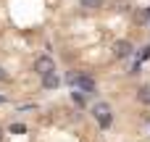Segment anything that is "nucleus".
I'll list each match as a JSON object with an SVG mask.
<instances>
[{
    "label": "nucleus",
    "mask_w": 150,
    "mask_h": 142,
    "mask_svg": "<svg viewBox=\"0 0 150 142\" xmlns=\"http://www.w3.org/2000/svg\"><path fill=\"white\" fill-rule=\"evenodd\" d=\"M92 116L98 119L100 129H108V126L113 124V113H111V105H108V103H98V105L92 108Z\"/></svg>",
    "instance_id": "obj_1"
},
{
    "label": "nucleus",
    "mask_w": 150,
    "mask_h": 142,
    "mask_svg": "<svg viewBox=\"0 0 150 142\" xmlns=\"http://www.w3.org/2000/svg\"><path fill=\"white\" fill-rule=\"evenodd\" d=\"M34 71H37L40 76H47V74H55V61H53L50 55H40V58L34 61Z\"/></svg>",
    "instance_id": "obj_2"
},
{
    "label": "nucleus",
    "mask_w": 150,
    "mask_h": 142,
    "mask_svg": "<svg viewBox=\"0 0 150 142\" xmlns=\"http://www.w3.org/2000/svg\"><path fill=\"white\" fill-rule=\"evenodd\" d=\"M132 53H134V47H132L129 40H116L113 42V58H129Z\"/></svg>",
    "instance_id": "obj_3"
},
{
    "label": "nucleus",
    "mask_w": 150,
    "mask_h": 142,
    "mask_svg": "<svg viewBox=\"0 0 150 142\" xmlns=\"http://www.w3.org/2000/svg\"><path fill=\"white\" fill-rule=\"evenodd\" d=\"M76 87H79L82 92H87V95H95V79L87 76V74H79V76H76Z\"/></svg>",
    "instance_id": "obj_4"
},
{
    "label": "nucleus",
    "mask_w": 150,
    "mask_h": 142,
    "mask_svg": "<svg viewBox=\"0 0 150 142\" xmlns=\"http://www.w3.org/2000/svg\"><path fill=\"white\" fill-rule=\"evenodd\" d=\"M58 84H61L58 74H47V76H42V87H45V90H55Z\"/></svg>",
    "instance_id": "obj_5"
},
{
    "label": "nucleus",
    "mask_w": 150,
    "mask_h": 142,
    "mask_svg": "<svg viewBox=\"0 0 150 142\" xmlns=\"http://www.w3.org/2000/svg\"><path fill=\"white\" fill-rule=\"evenodd\" d=\"M137 100H140L142 105H150V84H142V87L137 90Z\"/></svg>",
    "instance_id": "obj_6"
},
{
    "label": "nucleus",
    "mask_w": 150,
    "mask_h": 142,
    "mask_svg": "<svg viewBox=\"0 0 150 142\" xmlns=\"http://www.w3.org/2000/svg\"><path fill=\"white\" fill-rule=\"evenodd\" d=\"M79 5L87 8V11H98V8L103 5V0H79Z\"/></svg>",
    "instance_id": "obj_7"
},
{
    "label": "nucleus",
    "mask_w": 150,
    "mask_h": 142,
    "mask_svg": "<svg viewBox=\"0 0 150 142\" xmlns=\"http://www.w3.org/2000/svg\"><path fill=\"white\" fill-rule=\"evenodd\" d=\"M148 18H150V8H148V11H137V13H134V21H137V24H145Z\"/></svg>",
    "instance_id": "obj_8"
},
{
    "label": "nucleus",
    "mask_w": 150,
    "mask_h": 142,
    "mask_svg": "<svg viewBox=\"0 0 150 142\" xmlns=\"http://www.w3.org/2000/svg\"><path fill=\"white\" fill-rule=\"evenodd\" d=\"M11 132L13 134H26V126L24 124H11Z\"/></svg>",
    "instance_id": "obj_9"
},
{
    "label": "nucleus",
    "mask_w": 150,
    "mask_h": 142,
    "mask_svg": "<svg viewBox=\"0 0 150 142\" xmlns=\"http://www.w3.org/2000/svg\"><path fill=\"white\" fill-rule=\"evenodd\" d=\"M76 76H79V74L71 71V74H66V82H69V84H76Z\"/></svg>",
    "instance_id": "obj_10"
},
{
    "label": "nucleus",
    "mask_w": 150,
    "mask_h": 142,
    "mask_svg": "<svg viewBox=\"0 0 150 142\" xmlns=\"http://www.w3.org/2000/svg\"><path fill=\"white\" fill-rule=\"evenodd\" d=\"M148 55H150V45H148V47H142V53H140V58H148Z\"/></svg>",
    "instance_id": "obj_11"
},
{
    "label": "nucleus",
    "mask_w": 150,
    "mask_h": 142,
    "mask_svg": "<svg viewBox=\"0 0 150 142\" xmlns=\"http://www.w3.org/2000/svg\"><path fill=\"white\" fill-rule=\"evenodd\" d=\"M0 79H5V71H3V69H0Z\"/></svg>",
    "instance_id": "obj_12"
},
{
    "label": "nucleus",
    "mask_w": 150,
    "mask_h": 142,
    "mask_svg": "<svg viewBox=\"0 0 150 142\" xmlns=\"http://www.w3.org/2000/svg\"><path fill=\"white\" fill-rule=\"evenodd\" d=\"M0 103H5V95H0Z\"/></svg>",
    "instance_id": "obj_13"
},
{
    "label": "nucleus",
    "mask_w": 150,
    "mask_h": 142,
    "mask_svg": "<svg viewBox=\"0 0 150 142\" xmlns=\"http://www.w3.org/2000/svg\"><path fill=\"white\" fill-rule=\"evenodd\" d=\"M0 140H3V129H0Z\"/></svg>",
    "instance_id": "obj_14"
}]
</instances>
